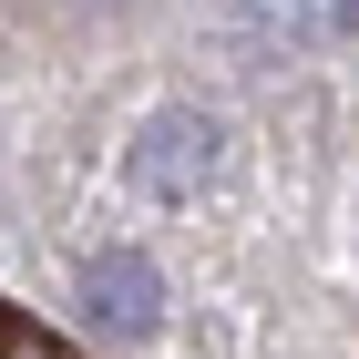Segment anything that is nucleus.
<instances>
[{
    "mask_svg": "<svg viewBox=\"0 0 359 359\" xmlns=\"http://www.w3.org/2000/svg\"><path fill=\"white\" fill-rule=\"evenodd\" d=\"M0 359H72L62 339H41V329H0Z\"/></svg>",
    "mask_w": 359,
    "mask_h": 359,
    "instance_id": "nucleus-3",
    "label": "nucleus"
},
{
    "mask_svg": "<svg viewBox=\"0 0 359 359\" xmlns=\"http://www.w3.org/2000/svg\"><path fill=\"white\" fill-rule=\"evenodd\" d=\"M216 165H226V123L205 103H154L134 123V144H123V175L154 205H195V195L216 185Z\"/></svg>",
    "mask_w": 359,
    "mask_h": 359,
    "instance_id": "nucleus-1",
    "label": "nucleus"
},
{
    "mask_svg": "<svg viewBox=\"0 0 359 359\" xmlns=\"http://www.w3.org/2000/svg\"><path fill=\"white\" fill-rule=\"evenodd\" d=\"M83 318L113 329V339H154V329H165V267H154L144 247L83 257Z\"/></svg>",
    "mask_w": 359,
    "mask_h": 359,
    "instance_id": "nucleus-2",
    "label": "nucleus"
}]
</instances>
